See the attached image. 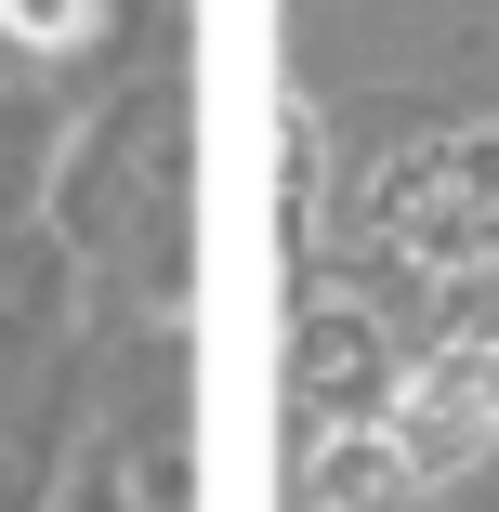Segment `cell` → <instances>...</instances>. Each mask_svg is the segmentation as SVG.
Masks as SVG:
<instances>
[{
  "instance_id": "1",
  "label": "cell",
  "mask_w": 499,
  "mask_h": 512,
  "mask_svg": "<svg viewBox=\"0 0 499 512\" xmlns=\"http://www.w3.org/2000/svg\"><path fill=\"white\" fill-rule=\"evenodd\" d=\"M381 224L408 237V263L460 276L499 250V132H460V145H421L381 171Z\"/></svg>"
},
{
  "instance_id": "5",
  "label": "cell",
  "mask_w": 499,
  "mask_h": 512,
  "mask_svg": "<svg viewBox=\"0 0 499 512\" xmlns=\"http://www.w3.org/2000/svg\"><path fill=\"white\" fill-rule=\"evenodd\" d=\"M303 512H316V499H303Z\"/></svg>"
},
{
  "instance_id": "4",
  "label": "cell",
  "mask_w": 499,
  "mask_h": 512,
  "mask_svg": "<svg viewBox=\"0 0 499 512\" xmlns=\"http://www.w3.org/2000/svg\"><path fill=\"white\" fill-rule=\"evenodd\" d=\"M0 27H14V40H79L92 0H0Z\"/></svg>"
},
{
  "instance_id": "3",
  "label": "cell",
  "mask_w": 499,
  "mask_h": 512,
  "mask_svg": "<svg viewBox=\"0 0 499 512\" xmlns=\"http://www.w3.org/2000/svg\"><path fill=\"white\" fill-rule=\"evenodd\" d=\"M408 486H421V473H408V447H394L381 421H368V434H329V447H316V512H394Z\"/></svg>"
},
{
  "instance_id": "2",
  "label": "cell",
  "mask_w": 499,
  "mask_h": 512,
  "mask_svg": "<svg viewBox=\"0 0 499 512\" xmlns=\"http://www.w3.org/2000/svg\"><path fill=\"white\" fill-rule=\"evenodd\" d=\"M381 434L408 447V473H421V486L473 473V460L499 447V342H447V355H421V368H408V394L381 407Z\"/></svg>"
}]
</instances>
